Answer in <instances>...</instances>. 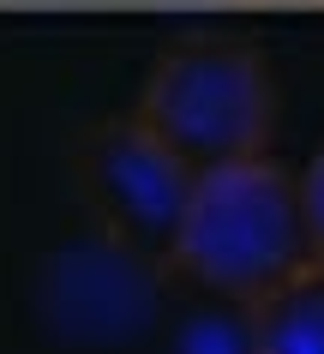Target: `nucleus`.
<instances>
[{"label":"nucleus","instance_id":"obj_4","mask_svg":"<svg viewBox=\"0 0 324 354\" xmlns=\"http://www.w3.org/2000/svg\"><path fill=\"white\" fill-rule=\"evenodd\" d=\"M240 318L252 354H324V259L270 288L265 300L240 306Z\"/></svg>","mask_w":324,"mask_h":354},{"label":"nucleus","instance_id":"obj_1","mask_svg":"<svg viewBox=\"0 0 324 354\" xmlns=\"http://www.w3.org/2000/svg\"><path fill=\"white\" fill-rule=\"evenodd\" d=\"M306 264H318V246L301 210V174H288L276 156L198 174L174 246L180 277L234 306H252L288 277H301Z\"/></svg>","mask_w":324,"mask_h":354},{"label":"nucleus","instance_id":"obj_3","mask_svg":"<svg viewBox=\"0 0 324 354\" xmlns=\"http://www.w3.org/2000/svg\"><path fill=\"white\" fill-rule=\"evenodd\" d=\"M78 198L96 216L102 241L138 264H169L187 228V205L198 187V168H187L133 109L115 120H96L73 150Z\"/></svg>","mask_w":324,"mask_h":354},{"label":"nucleus","instance_id":"obj_5","mask_svg":"<svg viewBox=\"0 0 324 354\" xmlns=\"http://www.w3.org/2000/svg\"><path fill=\"white\" fill-rule=\"evenodd\" d=\"M180 342H187L180 354H252L247 318H240V324H229V318H198Z\"/></svg>","mask_w":324,"mask_h":354},{"label":"nucleus","instance_id":"obj_2","mask_svg":"<svg viewBox=\"0 0 324 354\" xmlns=\"http://www.w3.org/2000/svg\"><path fill=\"white\" fill-rule=\"evenodd\" d=\"M133 114L187 168H229L270 156L276 132V73L247 37H187L151 60Z\"/></svg>","mask_w":324,"mask_h":354},{"label":"nucleus","instance_id":"obj_6","mask_svg":"<svg viewBox=\"0 0 324 354\" xmlns=\"http://www.w3.org/2000/svg\"><path fill=\"white\" fill-rule=\"evenodd\" d=\"M301 210H306V228H312V246H318V259H324V145L301 168Z\"/></svg>","mask_w":324,"mask_h":354}]
</instances>
